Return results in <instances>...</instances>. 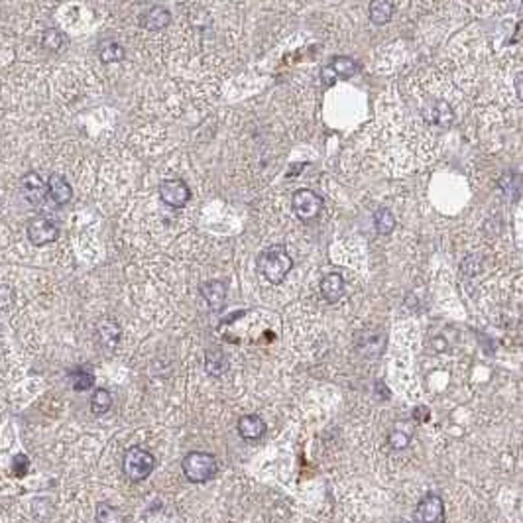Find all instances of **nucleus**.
I'll return each mask as SVG.
<instances>
[{
    "mask_svg": "<svg viewBox=\"0 0 523 523\" xmlns=\"http://www.w3.org/2000/svg\"><path fill=\"white\" fill-rule=\"evenodd\" d=\"M258 266H260V272L264 274L268 282L282 284L285 275L289 274V270L293 268V260L284 246H272V248L262 252V256L258 260Z\"/></svg>",
    "mask_w": 523,
    "mask_h": 523,
    "instance_id": "f257e3e1",
    "label": "nucleus"
},
{
    "mask_svg": "<svg viewBox=\"0 0 523 523\" xmlns=\"http://www.w3.org/2000/svg\"><path fill=\"white\" fill-rule=\"evenodd\" d=\"M181 470H183V474H185V478L189 482L203 484V482H209L213 478L219 466H217L213 454L203 451H193L181 461Z\"/></svg>",
    "mask_w": 523,
    "mask_h": 523,
    "instance_id": "f03ea898",
    "label": "nucleus"
},
{
    "mask_svg": "<svg viewBox=\"0 0 523 523\" xmlns=\"http://www.w3.org/2000/svg\"><path fill=\"white\" fill-rule=\"evenodd\" d=\"M156 469V459L150 451H146L142 447H130L125 452V459H122V472L126 474V478L132 480V482H142L150 476Z\"/></svg>",
    "mask_w": 523,
    "mask_h": 523,
    "instance_id": "7ed1b4c3",
    "label": "nucleus"
},
{
    "mask_svg": "<svg viewBox=\"0 0 523 523\" xmlns=\"http://www.w3.org/2000/svg\"><path fill=\"white\" fill-rule=\"evenodd\" d=\"M292 207L299 221H315L323 211V199L311 189H299L293 195Z\"/></svg>",
    "mask_w": 523,
    "mask_h": 523,
    "instance_id": "20e7f679",
    "label": "nucleus"
},
{
    "mask_svg": "<svg viewBox=\"0 0 523 523\" xmlns=\"http://www.w3.org/2000/svg\"><path fill=\"white\" fill-rule=\"evenodd\" d=\"M28 240L32 242V246H45V244H52L59 238V229L55 226L54 222L45 217H36L28 222L26 226Z\"/></svg>",
    "mask_w": 523,
    "mask_h": 523,
    "instance_id": "39448f33",
    "label": "nucleus"
},
{
    "mask_svg": "<svg viewBox=\"0 0 523 523\" xmlns=\"http://www.w3.org/2000/svg\"><path fill=\"white\" fill-rule=\"evenodd\" d=\"M20 189H22V195L28 201L30 207H42L45 201L50 199L47 197V185L42 179V176L38 171H28L26 176L20 181Z\"/></svg>",
    "mask_w": 523,
    "mask_h": 523,
    "instance_id": "423d86ee",
    "label": "nucleus"
},
{
    "mask_svg": "<svg viewBox=\"0 0 523 523\" xmlns=\"http://www.w3.org/2000/svg\"><path fill=\"white\" fill-rule=\"evenodd\" d=\"M415 519L419 523H443L444 502L437 494H427L415 507Z\"/></svg>",
    "mask_w": 523,
    "mask_h": 523,
    "instance_id": "0eeeda50",
    "label": "nucleus"
},
{
    "mask_svg": "<svg viewBox=\"0 0 523 523\" xmlns=\"http://www.w3.org/2000/svg\"><path fill=\"white\" fill-rule=\"evenodd\" d=\"M358 63L352 57H337L328 63L327 67H323L321 71V79L325 85H333L337 79H350L352 75L358 73Z\"/></svg>",
    "mask_w": 523,
    "mask_h": 523,
    "instance_id": "6e6552de",
    "label": "nucleus"
},
{
    "mask_svg": "<svg viewBox=\"0 0 523 523\" xmlns=\"http://www.w3.org/2000/svg\"><path fill=\"white\" fill-rule=\"evenodd\" d=\"M160 197L163 203L173 209L185 207L187 201L191 199V191L187 187L185 181L181 179H168L160 185Z\"/></svg>",
    "mask_w": 523,
    "mask_h": 523,
    "instance_id": "1a4fd4ad",
    "label": "nucleus"
},
{
    "mask_svg": "<svg viewBox=\"0 0 523 523\" xmlns=\"http://www.w3.org/2000/svg\"><path fill=\"white\" fill-rule=\"evenodd\" d=\"M45 185H47V197L54 201L55 205H65L71 201L73 197V189L69 185V181L63 178L62 173H52L47 181H45Z\"/></svg>",
    "mask_w": 523,
    "mask_h": 523,
    "instance_id": "9d476101",
    "label": "nucleus"
},
{
    "mask_svg": "<svg viewBox=\"0 0 523 523\" xmlns=\"http://www.w3.org/2000/svg\"><path fill=\"white\" fill-rule=\"evenodd\" d=\"M238 433L246 441H258L266 435V423L260 415H242L238 419Z\"/></svg>",
    "mask_w": 523,
    "mask_h": 523,
    "instance_id": "9b49d317",
    "label": "nucleus"
},
{
    "mask_svg": "<svg viewBox=\"0 0 523 523\" xmlns=\"http://www.w3.org/2000/svg\"><path fill=\"white\" fill-rule=\"evenodd\" d=\"M199 292L205 297V301L209 303L213 309H222V305L226 301V285L224 282H219V280H213V282H205L199 287Z\"/></svg>",
    "mask_w": 523,
    "mask_h": 523,
    "instance_id": "f8f14e48",
    "label": "nucleus"
},
{
    "mask_svg": "<svg viewBox=\"0 0 523 523\" xmlns=\"http://www.w3.org/2000/svg\"><path fill=\"white\" fill-rule=\"evenodd\" d=\"M346 292L345 277L340 274H328L321 282V293L328 303H337Z\"/></svg>",
    "mask_w": 523,
    "mask_h": 523,
    "instance_id": "ddd939ff",
    "label": "nucleus"
},
{
    "mask_svg": "<svg viewBox=\"0 0 523 523\" xmlns=\"http://www.w3.org/2000/svg\"><path fill=\"white\" fill-rule=\"evenodd\" d=\"M169 22H171V14H169V10L163 8V6H151L148 12H144L142 18H140L142 28L151 30V32L163 30Z\"/></svg>",
    "mask_w": 523,
    "mask_h": 523,
    "instance_id": "4468645a",
    "label": "nucleus"
},
{
    "mask_svg": "<svg viewBox=\"0 0 523 523\" xmlns=\"http://www.w3.org/2000/svg\"><path fill=\"white\" fill-rule=\"evenodd\" d=\"M97 335L98 340H100L103 345L108 346V348H113V346L118 345L122 331H120V325H118L116 321L105 319L97 325Z\"/></svg>",
    "mask_w": 523,
    "mask_h": 523,
    "instance_id": "2eb2a0df",
    "label": "nucleus"
},
{
    "mask_svg": "<svg viewBox=\"0 0 523 523\" xmlns=\"http://www.w3.org/2000/svg\"><path fill=\"white\" fill-rule=\"evenodd\" d=\"M69 44V38L63 34L62 30L57 28H47L42 32V47L44 50H50L54 54H59Z\"/></svg>",
    "mask_w": 523,
    "mask_h": 523,
    "instance_id": "dca6fc26",
    "label": "nucleus"
},
{
    "mask_svg": "<svg viewBox=\"0 0 523 523\" xmlns=\"http://www.w3.org/2000/svg\"><path fill=\"white\" fill-rule=\"evenodd\" d=\"M391 12H393V4L388 2V0H374V2H370V20L376 26L388 24L391 18Z\"/></svg>",
    "mask_w": 523,
    "mask_h": 523,
    "instance_id": "f3484780",
    "label": "nucleus"
},
{
    "mask_svg": "<svg viewBox=\"0 0 523 523\" xmlns=\"http://www.w3.org/2000/svg\"><path fill=\"white\" fill-rule=\"evenodd\" d=\"M125 47L118 44V42H103L98 45V59L103 63H118L125 59Z\"/></svg>",
    "mask_w": 523,
    "mask_h": 523,
    "instance_id": "a211bd4d",
    "label": "nucleus"
},
{
    "mask_svg": "<svg viewBox=\"0 0 523 523\" xmlns=\"http://www.w3.org/2000/svg\"><path fill=\"white\" fill-rule=\"evenodd\" d=\"M113 408V396L105 388H97L91 396V411L95 415H105L108 409Z\"/></svg>",
    "mask_w": 523,
    "mask_h": 523,
    "instance_id": "6ab92c4d",
    "label": "nucleus"
},
{
    "mask_svg": "<svg viewBox=\"0 0 523 523\" xmlns=\"http://www.w3.org/2000/svg\"><path fill=\"white\" fill-rule=\"evenodd\" d=\"M205 368H207V372L211 374V376L221 378L222 374L229 370V362H226V358H224L222 352H219V350H211V352H207Z\"/></svg>",
    "mask_w": 523,
    "mask_h": 523,
    "instance_id": "aec40b11",
    "label": "nucleus"
},
{
    "mask_svg": "<svg viewBox=\"0 0 523 523\" xmlns=\"http://www.w3.org/2000/svg\"><path fill=\"white\" fill-rule=\"evenodd\" d=\"M97 522L98 523H125V514L116 507V505H110L107 502L97 505Z\"/></svg>",
    "mask_w": 523,
    "mask_h": 523,
    "instance_id": "412c9836",
    "label": "nucleus"
},
{
    "mask_svg": "<svg viewBox=\"0 0 523 523\" xmlns=\"http://www.w3.org/2000/svg\"><path fill=\"white\" fill-rule=\"evenodd\" d=\"M69 378H71V386L75 391H87L95 386V376L89 370H85V368H79V370L71 372Z\"/></svg>",
    "mask_w": 523,
    "mask_h": 523,
    "instance_id": "4be33fe9",
    "label": "nucleus"
},
{
    "mask_svg": "<svg viewBox=\"0 0 523 523\" xmlns=\"http://www.w3.org/2000/svg\"><path fill=\"white\" fill-rule=\"evenodd\" d=\"M374 224H376V231L380 234H390L396 229V219L388 209H378L374 214Z\"/></svg>",
    "mask_w": 523,
    "mask_h": 523,
    "instance_id": "5701e85b",
    "label": "nucleus"
},
{
    "mask_svg": "<svg viewBox=\"0 0 523 523\" xmlns=\"http://www.w3.org/2000/svg\"><path fill=\"white\" fill-rule=\"evenodd\" d=\"M16 303V293L8 284H0V311H10Z\"/></svg>",
    "mask_w": 523,
    "mask_h": 523,
    "instance_id": "b1692460",
    "label": "nucleus"
},
{
    "mask_svg": "<svg viewBox=\"0 0 523 523\" xmlns=\"http://www.w3.org/2000/svg\"><path fill=\"white\" fill-rule=\"evenodd\" d=\"M388 441H390V444L393 449H406L409 444V437L403 433V431H393Z\"/></svg>",
    "mask_w": 523,
    "mask_h": 523,
    "instance_id": "393cba45",
    "label": "nucleus"
},
{
    "mask_svg": "<svg viewBox=\"0 0 523 523\" xmlns=\"http://www.w3.org/2000/svg\"><path fill=\"white\" fill-rule=\"evenodd\" d=\"M26 466H28V459L24 454H18L16 456V461H14V472L18 474V476H24L26 474Z\"/></svg>",
    "mask_w": 523,
    "mask_h": 523,
    "instance_id": "a878e982",
    "label": "nucleus"
},
{
    "mask_svg": "<svg viewBox=\"0 0 523 523\" xmlns=\"http://www.w3.org/2000/svg\"><path fill=\"white\" fill-rule=\"evenodd\" d=\"M515 85H517V97H522V75H517V81H515Z\"/></svg>",
    "mask_w": 523,
    "mask_h": 523,
    "instance_id": "bb28decb",
    "label": "nucleus"
},
{
    "mask_svg": "<svg viewBox=\"0 0 523 523\" xmlns=\"http://www.w3.org/2000/svg\"><path fill=\"white\" fill-rule=\"evenodd\" d=\"M396 523H409V522H406V519H399V522H396Z\"/></svg>",
    "mask_w": 523,
    "mask_h": 523,
    "instance_id": "cd10ccee",
    "label": "nucleus"
}]
</instances>
